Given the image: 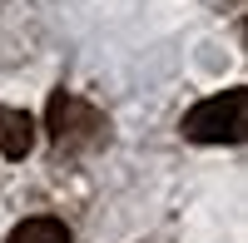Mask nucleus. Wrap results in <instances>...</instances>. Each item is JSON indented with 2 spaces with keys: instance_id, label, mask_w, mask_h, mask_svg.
I'll return each instance as SVG.
<instances>
[{
  "instance_id": "7ed1b4c3",
  "label": "nucleus",
  "mask_w": 248,
  "mask_h": 243,
  "mask_svg": "<svg viewBox=\"0 0 248 243\" xmlns=\"http://www.w3.org/2000/svg\"><path fill=\"white\" fill-rule=\"evenodd\" d=\"M30 149H35V119L25 109L0 105V154L5 159H25Z\"/></svg>"
},
{
  "instance_id": "20e7f679",
  "label": "nucleus",
  "mask_w": 248,
  "mask_h": 243,
  "mask_svg": "<svg viewBox=\"0 0 248 243\" xmlns=\"http://www.w3.org/2000/svg\"><path fill=\"white\" fill-rule=\"evenodd\" d=\"M5 243H70V228L60 218H25L5 233Z\"/></svg>"
},
{
  "instance_id": "f257e3e1",
  "label": "nucleus",
  "mask_w": 248,
  "mask_h": 243,
  "mask_svg": "<svg viewBox=\"0 0 248 243\" xmlns=\"http://www.w3.org/2000/svg\"><path fill=\"white\" fill-rule=\"evenodd\" d=\"M243 114H248V94L243 90H223L214 99H203L184 114V139L194 144H238L243 139Z\"/></svg>"
},
{
  "instance_id": "f03ea898",
  "label": "nucleus",
  "mask_w": 248,
  "mask_h": 243,
  "mask_svg": "<svg viewBox=\"0 0 248 243\" xmlns=\"http://www.w3.org/2000/svg\"><path fill=\"white\" fill-rule=\"evenodd\" d=\"M45 129H50V139H55V149H90V144H99V139L109 134L105 114H99V109L90 105V99L65 94V90H60V94L50 99Z\"/></svg>"
}]
</instances>
